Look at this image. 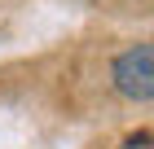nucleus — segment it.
Instances as JSON below:
<instances>
[{
  "label": "nucleus",
  "mask_w": 154,
  "mask_h": 149,
  "mask_svg": "<svg viewBox=\"0 0 154 149\" xmlns=\"http://www.w3.org/2000/svg\"><path fill=\"white\" fill-rule=\"evenodd\" d=\"M110 88L123 101H154V44H132L110 61Z\"/></svg>",
  "instance_id": "nucleus-1"
},
{
  "label": "nucleus",
  "mask_w": 154,
  "mask_h": 149,
  "mask_svg": "<svg viewBox=\"0 0 154 149\" xmlns=\"http://www.w3.org/2000/svg\"><path fill=\"white\" fill-rule=\"evenodd\" d=\"M123 149H154V136H145V132H141V136H128Z\"/></svg>",
  "instance_id": "nucleus-2"
}]
</instances>
